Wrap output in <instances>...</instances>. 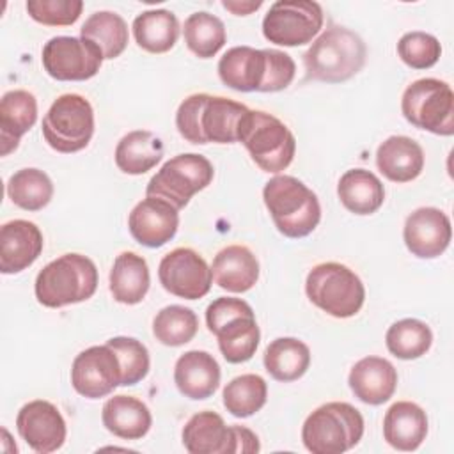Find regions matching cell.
I'll use <instances>...</instances> for the list:
<instances>
[{
    "instance_id": "1",
    "label": "cell",
    "mask_w": 454,
    "mask_h": 454,
    "mask_svg": "<svg viewBox=\"0 0 454 454\" xmlns=\"http://www.w3.org/2000/svg\"><path fill=\"white\" fill-rule=\"evenodd\" d=\"M296 64L286 51L234 46L218 60L220 80L239 92H278L291 85Z\"/></svg>"
},
{
    "instance_id": "5",
    "label": "cell",
    "mask_w": 454,
    "mask_h": 454,
    "mask_svg": "<svg viewBox=\"0 0 454 454\" xmlns=\"http://www.w3.org/2000/svg\"><path fill=\"white\" fill-rule=\"evenodd\" d=\"M98 289V268L82 254H64L35 277L34 291L41 305L60 309L89 300Z\"/></svg>"
},
{
    "instance_id": "13",
    "label": "cell",
    "mask_w": 454,
    "mask_h": 454,
    "mask_svg": "<svg viewBox=\"0 0 454 454\" xmlns=\"http://www.w3.org/2000/svg\"><path fill=\"white\" fill-rule=\"evenodd\" d=\"M323 9L312 0H278L262 20L264 37L278 46L310 43L323 27Z\"/></svg>"
},
{
    "instance_id": "2",
    "label": "cell",
    "mask_w": 454,
    "mask_h": 454,
    "mask_svg": "<svg viewBox=\"0 0 454 454\" xmlns=\"http://www.w3.org/2000/svg\"><path fill=\"white\" fill-rule=\"evenodd\" d=\"M248 106L223 96L192 94L176 112L179 135L192 144H234Z\"/></svg>"
},
{
    "instance_id": "44",
    "label": "cell",
    "mask_w": 454,
    "mask_h": 454,
    "mask_svg": "<svg viewBox=\"0 0 454 454\" xmlns=\"http://www.w3.org/2000/svg\"><path fill=\"white\" fill-rule=\"evenodd\" d=\"M222 5H223L227 11H231L232 14H236V16H247V14H250V12L257 11V9L262 5V2H261V0H257V2L223 0V2H222Z\"/></svg>"
},
{
    "instance_id": "20",
    "label": "cell",
    "mask_w": 454,
    "mask_h": 454,
    "mask_svg": "<svg viewBox=\"0 0 454 454\" xmlns=\"http://www.w3.org/2000/svg\"><path fill=\"white\" fill-rule=\"evenodd\" d=\"M43 232L34 222L11 220L0 229V271L12 275L27 270L43 252Z\"/></svg>"
},
{
    "instance_id": "32",
    "label": "cell",
    "mask_w": 454,
    "mask_h": 454,
    "mask_svg": "<svg viewBox=\"0 0 454 454\" xmlns=\"http://www.w3.org/2000/svg\"><path fill=\"white\" fill-rule=\"evenodd\" d=\"M137 44L149 53H165L179 37V21L172 11L149 9L133 20Z\"/></svg>"
},
{
    "instance_id": "10",
    "label": "cell",
    "mask_w": 454,
    "mask_h": 454,
    "mask_svg": "<svg viewBox=\"0 0 454 454\" xmlns=\"http://www.w3.org/2000/svg\"><path fill=\"white\" fill-rule=\"evenodd\" d=\"M401 112L419 129L442 137L454 133V92L447 82L436 78L415 80L403 92Z\"/></svg>"
},
{
    "instance_id": "39",
    "label": "cell",
    "mask_w": 454,
    "mask_h": 454,
    "mask_svg": "<svg viewBox=\"0 0 454 454\" xmlns=\"http://www.w3.org/2000/svg\"><path fill=\"white\" fill-rule=\"evenodd\" d=\"M199 330L197 314L183 305L163 307L153 319V333L165 346H183L190 342Z\"/></svg>"
},
{
    "instance_id": "21",
    "label": "cell",
    "mask_w": 454,
    "mask_h": 454,
    "mask_svg": "<svg viewBox=\"0 0 454 454\" xmlns=\"http://www.w3.org/2000/svg\"><path fill=\"white\" fill-rule=\"evenodd\" d=\"M348 383L355 397L365 404L378 406L394 395L397 371L387 358L365 356L351 367Z\"/></svg>"
},
{
    "instance_id": "36",
    "label": "cell",
    "mask_w": 454,
    "mask_h": 454,
    "mask_svg": "<svg viewBox=\"0 0 454 454\" xmlns=\"http://www.w3.org/2000/svg\"><path fill=\"white\" fill-rule=\"evenodd\" d=\"M7 195L14 206L25 211H39L53 197V183L39 168L28 167L14 172L7 181Z\"/></svg>"
},
{
    "instance_id": "3",
    "label": "cell",
    "mask_w": 454,
    "mask_h": 454,
    "mask_svg": "<svg viewBox=\"0 0 454 454\" xmlns=\"http://www.w3.org/2000/svg\"><path fill=\"white\" fill-rule=\"evenodd\" d=\"M367 48L353 30L330 25L303 53L309 80L340 83L353 78L365 64Z\"/></svg>"
},
{
    "instance_id": "8",
    "label": "cell",
    "mask_w": 454,
    "mask_h": 454,
    "mask_svg": "<svg viewBox=\"0 0 454 454\" xmlns=\"http://www.w3.org/2000/svg\"><path fill=\"white\" fill-rule=\"evenodd\" d=\"M238 142L247 147L255 165L268 174L286 170L296 153V138L291 129L262 110H248L241 121Z\"/></svg>"
},
{
    "instance_id": "28",
    "label": "cell",
    "mask_w": 454,
    "mask_h": 454,
    "mask_svg": "<svg viewBox=\"0 0 454 454\" xmlns=\"http://www.w3.org/2000/svg\"><path fill=\"white\" fill-rule=\"evenodd\" d=\"M103 426L122 440H140L147 434L153 424L151 411L145 403L133 395H114L101 410Z\"/></svg>"
},
{
    "instance_id": "22",
    "label": "cell",
    "mask_w": 454,
    "mask_h": 454,
    "mask_svg": "<svg viewBox=\"0 0 454 454\" xmlns=\"http://www.w3.org/2000/svg\"><path fill=\"white\" fill-rule=\"evenodd\" d=\"M174 383L188 399H207L220 385V365L207 351H186L174 365Z\"/></svg>"
},
{
    "instance_id": "4",
    "label": "cell",
    "mask_w": 454,
    "mask_h": 454,
    "mask_svg": "<svg viewBox=\"0 0 454 454\" xmlns=\"http://www.w3.org/2000/svg\"><path fill=\"white\" fill-rule=\"evenodd\" d=\"M262 200L277 231L286 238H305L321 220L317 195L293 176L271 177L262 188Z\"/></svg>"
},
{
    "instance_id": "25",
    "label": "cell",
    "mask_w": 454,
    "mask_h": 454,
    "mask_svg": "<svg viewBox=\"0 0 454 454\" xmlns=\"http://www.w3.org/2000/svg\"><path fill=\"white\" fill-rule=\"evenodd\" d=\"M378 170L394 183H408L424 168V151L419 142L404 135L388 137L376 151Z\"/></svg>"
},
{
    "instance_id": "34",
    "label": "cell",
    "mask_w": 454,
    "mask_h": 454,
    "mask_svg": "<svg viewBox=\"0 0 454 454\" xmlns=\"http://www.w3.org/2000/svg\"><path fill=\"white\" fill-rule=\"evenodd\" d=\"M80 37L92 41L103 53V59H117L128 46V25L117 12L98 11L90 14L80 28Z\"/></svg>"
},
{
    "instance_id": "23",
    "label": "cell",
    "mask_w": 454,
    "mask_h": 454,
    "mask_svg": "<svg viewBox=\"0 0 454 454\" xmlns=\"http://www.w3.org/2000/svg\"><path fill=\"white\" fill-rule=\"evenodd\" d=\"M183 445L190 454H234L232 427L209 410L188 419L183 427Z\"/></svg>"
},
{
    "instance_id": "11",
    "label": "cell",
    "mask_w": 454,
    "mask_h": 454,
    "mask_svg": "<svg viewBox=\"0 0 454 454\" xmlns=\"http://www.w3.org/2000/svg\"><path fill=\"white\" fill-rule=\"evenodd\" d=\"M94 135V110L80 94H62L43 119V137L57 153L71 154L85 149Z\"/></svg>"
},
{
    "instance_id": "29",
    "label": "cell",
    "mask_w": 454,
    "mask_h": 454,
    "mask_svg": "<svg viewBox=\"0 0 454 454\" xmlns=\"http://www.w3.org/2000/svg\"><path fill=\"white\" fill-rule=\"evenodd\" d=\"M151 284L145 259L135 252H121L110 270V293L115 301L124 305L140 303Z\"/></svg>"
},
{
    "instance_id": "9",
    "label": "cell",
    "mask_w": 454,
    "mask_h": 454,
    "mask_svg": "<svg viewBox=\"0 0 454 454\" xmlns=\"http://www.w3.org/2000/svg\"><path fill=\"white\" fill-rule=\"evenodd\" d=\"M305 293L317 309L339 319L355 316L365 301L360 277L340 262L314 266L307 275Z\"/></svg>"
},
{
    "instance_id": "17",
    "label": "cell",
    "mask_w": 454,
    "mask_h": 454,
    "mask_svg": "<svg viewBox=\"0 0 454 454\" xmlns=\"http://www.w3.org/2000/svg\"><path fill=\"white\" fill-rule=\"evenodd\" d=\"M16 429L27 445L39 454H50L60 449L67 434L62 413L44 399L30 401L20 408Z\"/></svg>"
},
{
    "instance_id": "15",
    "label": "cell",
    "mask_w": 454,
    "mask_h": 454,
    "mask_svg": "<svg viewBox=\"0 0 454 454\" xmlns=\"http://www.w3.org/2000/svg\"><path fill=\"white\" fill-rule=\"evenodd\" d=\"M158 278L165 291L184 300L206 296L213 284V273L204 257L188 247L170 250L158 266Z\"/></svg>"
},
{
    "instance_id": "14",
    "label": "cell",
    "mask_w": 454,
    "mask_h": 454,
    "mask_svg": "<svg viewBox=\"0 0 454 454\" xmlns=\"http://www.w3.org/2000/svg\"><path fill=\"white\" fill-rule=\"evenodd\" d=\"M101 50L89 39L73 35L51 37L41 53L44 71L59 82H83L98 74L103 64Z\"/></svg>"
},
{
    "instance_id": "37",
    "label": "cell",
    "mask_w": 454,
    "mask_h": 454,
    "mask_svg": "<svg viewBox=\"0 0 454 454\" xmlns=\"http://www.w3.org/2000/svg\"><path fill=\"white\" fill-rule=\"evenodd\" d=\"M387 349L401 360H415L426 355L433 344L431 328L413 317L395 321L385 333Z\"/></svg>"
},
{
    "instance_id": "7",
    "label": "cell",
    "mask_w": 454,
    "mask_h": 454,
    "mask_svg": "<svg viewBox=\"0 0 454 454\" xmlns=\"http://www.w3.org/2000/svg\"><path fill=\"white\" fill-rule=\"evenodd\" d=\"M364 436V417L349 403L332 401L316 408L303 422L301 442L312 454H342Z\"/></svg>"
},
{
    "instance_id": "16",
    "label": "cell",
    "mask_w": 454,
    "mask_h": 454,
    "mask_svg": "<svg viewBox=\"0 0 454 454\" xmlns=\"http://www.w3.org/2000/svg\"><path fill=\"white\" fill-rule=\"evenodd\" d=\"M121 376L119 358L108 344L83 349L71 365V385L87 399H99L112 394L121 385Z\"/></svg>"
},
{
    "instance_id": "35",
    "label": "cell",
    "mask_w": 454,
    "mask_h": 454,
    "mask_svg": "<svg viewBox=\"0 0 454 454\" xmlns=\"http://www.w3.org/2000/svg\"><path fill=\"white\" fill-rule=\"evenodd\" d=\"M183 35L188 50L199 59L215 57L227 41V32L223 21L206 11L193 12L186 18L183 27Z\"/></svg>"
},
{
    "instance_id": "27",
    "label": "cell",
    "mask_w": 454,
    "mask_h": 454,
    "mask_svg": "<svg viewBox=\"0 0 454 454\" xmlns=\"http://www.w3.org/2000/svg\"><path fill=\"white\" fill-rule=\"evenodd\" d=\"M37 121V101L28 90H9L0 99V140L2 156L12 153L21 137Z\"/></svg>"
},
{
    "instance_id": "41",
    "label": "cell",
    "mask_w": 454,
    "mask_h": 454,
    "mask_svg": "<svg viewBox=\"0 0 454 454\" xmlns=\"http://www.w3.org/2000/svg\"><path fill=\"white\" fill-rule=\"evenodd\" d=\"M397 55L411 69H429L438 62L442 46L434 35L413 30L399 39Z\"/></svg>"
},
{
    "instance_id": "33",
    "label": "cell",
    "mask_w": 454,
    "mask_h": 454,
    "mask_svg": "<svg viewBox=\"0 0 454 454\" xmlns=\"http://www.w3.org/2000/svg\"><path fill=\"white\" fill-rule=\"evenodd\" d=\"M310 365V349L294 337H278L264 351V367L277 381H294L301 378Z\"/></svg>"
},
{
    "instance_id": "40",
    "label": "cell",
    "mask_w": 454,
    "mask_h": 454,
    "mask_svg": "<svg viewBox=\"0 0 454 454\" xmlns=\"http://www.w3.org/2000/svg\"><path fill=\"white\" fill-rule=\"evenodd\" d=\"M106 344L115 351L119 364H121V385H137L142 381L149 372V351L147 348L133 339V337H112Z\"/></svg>"
},
{
    "instance_id": "19",
    "label": "cell",
    "mask_w": 454,
    "mask_h": 454,
    "mask_svg": "<svg viewBox=\"0 0 454 454\" xmlns=\"http://www.w3.org/2000/svg\"><path fill=\"white\" fill-rule=\"evenodd\" d=\"M177 227V209L158 197H145L128 216V229L133 239L147 248H160L168 243L176 236Z\"/></svg>"
},
{
    "instance_id": "30",
    "label": "cell",
    "mask_w": 454,
    "mask_h": 454,
    "mask_svg": "<svg viewBox=\"0 0 454 454\" xmlns=\"http://www.w3.org/2000/svg\"><path fill=\"white\" fill-rule=\"evenodd\" d=\"M337 195L348 211L355 215H372L383 206L385 188L371 170L351 168L340 176Z\"/></svg>"
},
{
    "instance_id": "12",
    "label": "cell",
    "mask_w": 454,
    "mask_h": 454,
    "mask_svg": "<svg viewBox=\"0 0 454 454\" xmlns=\"http://www.w3.org/2000/svg\"><path fill=\"white\" fill-rule=\"evenodd\" d=\"M213 176L215 168L206 156L183 153L165 161L149 179L145 195L163 199L179 211L197 192L204 190L213 181Z\"/></svg>"
},
{
    "instance_id": "6",
    "label": "cell",
    "mask_w": 454,
    "mask_h": 454,
    "mask_svg": "<svg viewBox=\"0 0 454 454\" xmlns=\"http://www.w3.org/2000/svg\"><path fill=\"white\" fill-rule=\"evenodd\" d=\"M206 325L216 335L218 348L229 364H243L254 356L261 332L254 310L245 300L216 298L206 309Z\"/></svg>"
},
{
    "instance_id": "43",
    "label": "cell",
    "mask_w": 454,
    "mask_h": 454,
    "mask_svg": "<svg viewBox=\"0 0 454 454\" xmlns=\"http://www.w3.org/2000/svg\"><path fill=\"white\" fill-rule=\"evenodd\" d=\"M232 440H234V454H254L259 452V438L257 434L245 426H231Z\"/></svg>"
},
{
    "instance_id": "24",
    "label": "cell",
    "mask_w": 454,
    "mask_h": 454,
    "mask_svg": "<svg viewBox=\"0 0 454 454\" xmlns=\"http://www.w3.org/2000/svg\"><path fill=\"white\" fill-rule=\"evenodd\" d=\"M427 434V415L411 401L394 403L383 417V438L385 442L404 452H411L420 447Z\"/></svg>"
},
{
    "instance_id": "18",
    "label": "cell",
    "mask_w": 454,
    "mask_h": 454,
    "mask_svg": "<svg viewBox=\"0 0 454 454\" xmlns=\"http://www.w3.org/2000/svg\"><path fill=\"white\" fill-rule=\"evenodd\" d=\"M452 238L449 216L438 207H419L408 215L403 229L406 248L420 259L442 255Z\"/></svg>"
},
{
    "instance_id": "26",
    "label": "cell",
    "mask_w": 454,
    "mask_h": 454,
    "mask_svg": "<svg viewBox=\"0 0 454 454\" xmlns=\"http://www.w3.org/2000/svg\"><path fill=\"white\" fill-rule=\"evenodd\" d=\"M218 287L229 293H247L259 278V262L245 245H229L222 248L211 266Z\"/></svg>"
},
{
    "instance_id": "38",
    "label": "cell",
    "mask_w": 454,
    "mask_h": 454,
    "mask_svg": "<svg viewBox=\"0 0 454 454\" xmlns=\"http://www.w3.org/2000/svg\"><path fill=\"white\" fill-rule=\"evenodd\" d=\"M222 397L231 415L245 419L266 404L268 385L259 374H241L225 385Z\"/></svg>"
},
{
    "instance_id": "31",
    "label": "cell",
    "mask_w": 454,
    "mask_h": 454,
    "mask_svg": "<svg viewBox=\"0 0 454 454\" xmlns=\"http://www.w3.org/2000/svg\"><path fill=\"white\" fill-rule=\"evenodd\" d=\"M163 158V142L153 131L135 129L126 133L115 147V165L124 174L140 176L154 168Z\"/></svg>"
},
{
    "instance_id": "42",
    "label": "cell",
    "mask_w": 454,
    "mask_h": 454,
    "mask_svg": "<svg viewBox=\"0 0 454 454\" xmlns=\"http://www.w3.org/2000/svg\"><path fill=\"white\" fill-rule=\"evenodd\" d=\"M27 12L30 18L46 27H67L73 25L82 11V0H28Z\"/></svg>"
}]
</instances>
